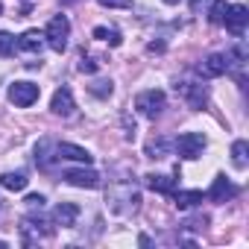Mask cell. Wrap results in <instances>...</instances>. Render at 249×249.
Listing matches in <instances>:
<instances>
[{"instance_id": "1", "label": "cell", "mask_w": 249, "mask_h": 249, "mask_svg": "<svg viewBox=\"0 0 249 249\" xmlns=\"http://www.w3.org/2000/svg\"><path fill=\"white\" fill-rule=\"evenodd\" d=\"M138 202H141V194L132 182H114L108 188V208L114 214H132L138 211Z\"/></svg>"}, {"instance_id": "2", "label": "cell", "mask_w": 249, "mask_h": 249, "mask_svg": "<svg viewBox=\"0 0 249 249\" xmlns=\"http://www.w3.org/2000/svg\"><path fill=\"white\" fill-rule=\"evenodd\" d=\"M205 147H208V138L202 132H182L173 141V153H179V159H188V161L199 159Z\"/></svg>"}, {"instance_id": "3", "label": "cell", "mask_w": 249, "mask_h": 249, "mask_svg": "<svg viewBox=\"0 0 249 249\" xmlns=\"http://www.w3.org/2000/svg\"><path fill=\"white\" fill-rule=\"evenodd\" d=\"M164 106H167V97H164V91H159V88L141 91V94L135 97V108H138L144 117H150V120H156V117L164 111Z\"/></svg>"}, {"instance_id": "4", "label": "cell", "mask_w": 249, "mask_h": 249, "mask_svg": "<svg viewBox=\"0 0 249 249\" xmlns=\"http://www.w3.org/2000/svg\"><path fill=\"white\" fill-rule=\"evenodd\" d=\"M68 36H71V21H68L65 15H56V18L47 24V30H44V41H47L56 53H65Z\"/></svg>"}, {"instance_id": "5", "label": "cell", "mask_w": 249, "mask_h": 249, "mask_svg": "<svg viewBox=\"0 0 249 249\" xmlns=\"http://www.w3.org/2000/svg\"><path fill=\"white\" fill-rule=\"evenodd\" d=\"M176 94L191 106V108H205V103H208V91H205V85L202 82H194V79H179L176 82Z\"/></svg>"}, {"instance_id": "6", "label": "cell", "mask_w": 249, "mask_h": 249, "mask_svg": "<svg viewBox=\"0 0 249 249\" xmlns=\"http://www.w3.org/2000/svg\"><path fill=\"white\" fill-rule=\"evenodd\" d=\"M41 88L36 82H12L9 85V103H15L18 108H30L33 103H38Z\"/></svg>"}, {"instance_id": "7", "label": "cell", "mask_w": 249, "mask_h": 249, "mask_svg": "<svg viewBox=\"0 0 249 249\" xmlns=\"http://www.w3.org/2000/svg\"><path fill=\"white\" fill-rule=\"evenodd\" d=\"M21 234H24V243H33V237H50L53 234V226L41 214H30L21 223Z\"/></svg>"}, {"instance_id": "8", "label": "cell", "mask_w": 249, "mask_h": 249, "mask_svg": "<svg viewBox=\"0 0 249 249\" xmlns=\"http://www.w3.org/2000/svg\"><path fill=\"white\" fill-rule=\"evenodd\" d=\"M65 182H68V185H73V188H88V191L103 185L100 173H97V170H91V167H73V170H65Z\"/></svg>"}, {"instance_id": "9", "label": "cell", "mask_w": 249, "mask_h": 249, "mask_svg": "<svg viewBox=\"0 0 249 249\" xmlns=\"http://www.w3.org/2000/svg\"><path fill=\"white\" fill-rule=\"evenodd\" d=\"M246 21H249V12H246V6H240V3H229V12H226V18H223V24H226V30L234 36V38H240L243 36V30H246Z\"/></svg>"}, {"instance_id": "10", "label": "cell", "mask_w": 249, "mask_h": 249, "mask_svg": "<svg viewBox=\"0 0 249 249\" xmlns=\"http://www.w3.org/2000/svg\"><path fill=\"white\" fill-rule=\"evenodd\" d=\"M196 73L205 76V79H217V76H223V73H226V56H223V53H211V56H205V59L196 65Z\"/></svg>"}, {"instance_id": "11", "label": "cell", "mask_w": 249, "mask_h": 249, "mask_svg": "<svg viewBox=\"0 0 249 249\" xmlns=\"http://www.w3.org/2000/svg\"><path fill=\"white\" fill-rule=\"evenodd\" d=\"M50 108H53V114H59V117H71V114H73L76 103H73V94H71L68 85L56 88V94H53V100H50Z\"/></svg>"}, {"instance_id": "12", "label": "cell", "mask_w": 249, "mask_h": 249, "mask_svg": "<svg viewBox=\"0 0 249 249\" xmlns=\"http://www.w3.org/2000/svg\"><path fill=\"white\" fill-rule=\"evenodd\" d=\"M56 159H59L56 144H53L50 138H41V141L36 144V164H38L41 170H50V167L56 164Z\"/></svg>"}, {"instance_id": "13", "label": "cell", "mask_w": 249, "mask_h": 249, "mask_svg": "<svg viewBox=\"0 0 249 249\" xmlns=\"http://www.w3.org/2000/svg\"><path fill=\"white\" fill-rule=\"evenodd\" d=\"M18 50H24V53H30V56H41V50H44V33L27 30V33L18 38Z\"/></svg>"}, {"instance_id": "14", "label": "cell", "mask_w": 249, "mask_h": 249, "mask_svg": "<svg viewBox=\"0 0 249 249\" xmlns=\"http://www.w3.org/2000/svg\"><path fill=\"white\" fill-rule=\"evenodd\" d=\"M76 217H79V208H76L73 202H59V205L53 208V223L62 226V229L76 226Z\"/></svg>"}, {"instance_id": "15", "label": "cell", "mask_w": 249, "mask_h": 249, "mask_svg": "<svg viewBox=\"0 0 249 249\" xmlns=\"http://www.w3.org/2000/svg\"><path fill=\"white\" fill-rule=\"evenodd\" d=\"M56 153H59V159H71V161H79V164H91L94 161V156L85 150V147H76V144H56Z\"/></svg>"}, {"instance_id": "16", "label": "cell", "mask_w": 249, "mask_h": 249, "mask_svg": "<svg viewBox=\"0 0 249 249\" xmlns=\"http://www.w3.org/2000/svg\"><path fill=\"white\" fill-rule=\"evenodd\" d=\"M234 194H237V188H234L226 176H217V179H214V185H211V191H208L205 196H208L211 202H226V199H231Z\"/></svg>"}, {"instance_id": "17", "label": "cell", "mask_w": 249, "mask_h": 249, "mask_svg": "<svg viewBox=\"0 0 249 249\" xmlns=\"http://www.w3.org/2000/svg\"><path fill=\"white\" fill-rule=\"evenodd\" d=\"M144 185L150 191H159V194H173L176 191V179L173 176H164V173H147L144 176Z\"/></svg>"}, {"instance_id": "18", "label": "cell", "mask_w": 249, "mask_h": 249, "mask_svg": "<svg viewBox=\"0 0 249 249\" xmlns=\"http://www.w3.org/2000/svg\"><path fill=\"white\" fill-rule=\"evenodd\" d=\"M147 156H150V159H167V156H173V141L164 138V135L153 138V141L147 144Z\"/></svg>"}, {"instance_id": "19", "label": "cell", "mask_w": 249, "mask_h": 249, "mask_svg": "<svg viewBox=\"0 0 249 249\" xmlns=\"http://www.w3.org/2000/svg\"><path fill=\"white\" fill-rule=\"evenodd\" d=\"M205 199V194L202 191H173V205L176 208H194V205H199Z\"/></svg>"}, {"instance_id": "20", "label": "cell", "mask_w": 249, "mask_h": 249, "mask_svg": "<svg viewBox=\"0 0 249 249\" xmlns=\"http://www.w3.org/2000/svg\"><path fill=\"white\" fill-rule=\"evenodd\" d=\"M27 173L24 170H9V173H3V176H0V185H3L6 191H24L27 188Z\"/></svg>"}, {"instance_id": "21", "label": "cell", "mask_w": 249, "mask_h": 249, "mask_svg": "<svg viewBox=\"0 0 249 249\" xmlns=\"http://www.w3.org/2000/svg\"><path fill=\"white\" fill-rule=\"evenodd\" d=\"M231 164L237 170H246V164H249V144L246 141H234L231 144Z\"/></svg>"}, {"instance_id": "22", "label": "cell", "mask_w": 249, "mask_h": 249, "mask_svg": "<svg viewBox=\"0 0 249 249\" xmlns=\"http://www.w3.org/2000/svg\"><path fill=\"white\" fill-rule=\"evenodd\" d=\"M15 50H18V41H15V36H12V33H0V59H9V56H15Z\"/></svg>"}, {"instance_id": "23", "label": "cell", "mask_w": 249, "mask_h": 249, "mask_svg": "<svg viewBox=\"0 0 249 249\" xmlns=\"http://www.w3.org/2000/svg\"><path fill=\"white\" fill-rule=\"evenodd\" d=\"M88 91H91L94 97H100V100H106V97H111V91H114V85H111V79H94V82L88 85Z\"/></svg>"}, {"instance_id": "24", "label": "cell", "mask_w": 249, "mask_h": 249, "mask_svg": "<svg viewBox=\"0 0 249 249\" xmlns=\"http://www.w3.org/2000/svg\"><path fill=\"white\" fill-rule=\"evenodd\" d=\"M226 12H229V3H226V0H214L211 9H208V21L220 27V24H223V18H226Z\"/></svg>"}, {"instance_id": "25", "label": "cell", "mask_w": 249, "mask_h": 249, "mask_svg": "<svg viewBox=\"0 0 249 249\" xmlns=\"http://www.w3.org/2000/svg\"><path fill=\"white\" fill-rule=\"evenodd\" d=\"M94 38H100V41H108L111 47H117V44L123 41V38H120V33H117V30H108V27H97V30H94Z\"/></svg>"}, {"instance_id": "26", "label": "cell", "mask_w": 249, "mask_h": 249, "mask_svg": "<svg viewBox=\"0 0 249 249\" xmlns=\"http://www.w3.org/2000/svg\"><path fill=\"white\" fill-rule=\"evenodd\" d=\"M106 9H132V0H97Z\"/></svg>"}, {"instance_id": "27", "label": "cell", "mask_w": 249, "mask_h": 249, "mask_svg": "<svg viewBox=\"0 0 249 249\" xmlns=\"http://www.w3.org/2000/svg\"><path fill=\"white\" fill-rule=\"evenodd\" d=\"M97 68H100L97 59H91V56H82V59H79V71H82V73H94Z\"/></svg>"}, {"instance_id": "28", "label": "cell", "mask_w": 249, "mask_h": 249, "mask_svg": "<svg viewBox=\"0 0 249 249\" xmlns=\"http://www.w3.org/2000/svg\"><path fill=\"white\" fill-rule=\"evenodd\" d=\"M44 202H47V199H44L41 194H30V196H27V205H30L33 211H36V208L41 211V208H44Z\"/></svg>"}, {"instance_id": "29", "label": "cell", "mask_w": 249, "mask_h": 249, "mask_svg": "<svg viewBox=\"0 0 249 249\" xmlns=\"http://www.w3.org/2000/svg\"><path fill=\"white\" fill-rule=\"evenodd\" d=\"M205 223H208V217H194V220H188L185 226H188V229H202Z\"/></svg>"}, {"instance_id": "30", "label": "cell", "mask_w": 249, "mask_h": 249, "mask_svg": "<svg viewBox=\"0 0 249 249\" xmlns=\"http://www.w3.org/2000/svg\"><path fill=\"white\" fill-rule=\"evenodd\" d=\"M205 3H208V0H191V9H194V12H199Z\"/></svg>"}, {"instance_id": "31", "label": "cell", "mask_w": 249, "mask_h": 249, "mask_svg": "<svg viewBox=\"0 0 249 249\" xmlns=\"http://www.w3.org/2000/svg\"><path fill=\"white\" fill-rule=\"evenodd\" d=\"M164 3H167V6H176V3H179V0H164Z\"/></svg>"}, {"instance_id": "32", "label": "cell", "mask_w": 249, "mask_h": 249, "mask_svg": "<svg viewBox=\"0 0 249 249\" xmlns=\"http://www.w3.org/2000/svg\"><path fill=\"white\" fill-rule=\"evenodd\" d=\"M0 15H3V3H0Z\"/></svg>"}]
</instances>
